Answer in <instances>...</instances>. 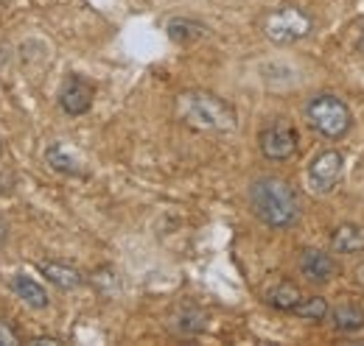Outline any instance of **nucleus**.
<instances>
[{"mask_svg": "<svg viewBox=\"0 0 364 346\" xmlns=\"http://www.w3.org/2000/svg\"><path fill=\"white\" fill-rule=\"evenodd\" d=\"M311 17L294 6H280V9H272L269 14H264L261 20V31L264 37L274 45H294L300 43L303 37L311 34Z\"/></svg>", "mask_w": 364, "mask_h": 346, "instance_id": "nucleus-4", "label": "nucleus"}, {"mask_svg": "<svg viewBox=\"0 0 364 346\" xmlns=\"http://www.w3.org/2000/svg\"><path fill=\"white\" fill-rule=\"evenodd\" d=\"M0 157H3V140H0Z\"/></svg>", "mask_w": 364, "mask_h": 346, "instance_id": "nucleus-22", "label": "nucleus"}, {"mask_svg": "<svg viewBox=\"0 0 364 346\" xmlns=\"http://www.w3.org/2000/svg\"><path fill=\"white\" fill-rule=\"evenodd\" d=\"M20 335L14 327H9V321H0V346H17Z\"/></svg>", "mask_w": 364, "mask_h": 346, "instance_id": "nucleus-18", "label": "nucleus"}, {"mask_svg": "<svg viewBox=\"0 0 364 346\" xmlns=\"http://www.w3.org/2000/svg\"><path fill=\"white\" fill-rule=\"evenodd\" d=\"M40 271H43V277H48V282H53L62 291H73L85 279L73 265H65V262H40Z\"/></svg>", "mask_w": 364, "mask_h": 346, "instance_id": "nucleus-13", "label": "nucleus"}, {"mask_svg": "<svg viewBox=\"0 0 364 346\" xmlns=\"http://www.w3.org/2000/svg\"><path fill=\"white\" fill-rule=\"evenodd\" d=\"M177 118L185 126L196 131H219L228 134L238 126V115L225 98L205 92V89H188L177 95Z\"/></svg>", "mask_w": 364, "mask_h": 346, "instance_id": "nucleus-2", "label": "nucleus"}, {"mask_svg": "<svg viewBox=\"0 0 364 346\" xmlns=\"http://www.w3.org/2000/svg\"><path fill=\"white\" fill-rule=\"evenodd\" d=\"M250 204H252V213L272 229H289L300 218V199L294 187L277 176H264L252 182Z\"/></svg>", "mask_w": 364, "mask_h": 346, "instance_id": "nucleus-1", "label": "nucleus"}, {"mask_svg": "<svg viewBox=\"0 0 364 346\" xmlns=\"http://www.w3.org/2000/svg\"><path fill=\"white\" fill-rule=\"evenodd\" d=\"M331 249L336 255H359V252H364V226L342 223L331 238Z\"/></svg>", "mask_w": 364, "mask_h": 346, "instance_id": "nucleus-9", "label": "nucleus"}, {"mask_svg": "<svg viewBox=\"0 0 364 346\" xmlns=\"http://www.w3.org/2000/svg\"><path fill=\"white\" fill-rule=\"evenodd\" d=\"M166 31H168V40L177 45H191L205 37V26L196 23V20H188V17H174V20H168V23H166Z\"/></svg>", "mask_w": 364, "mask_h": 346, "instance_id": "nucleus-14", "label": "nucleus"}, {"mask_svg": "<svg viewBox=\"0 0 364 346\" xmlns=\"http://www.w3.org/2000/svg\"><path fill=\"white\" fill-rule=\"evenodd\" d=\"M46 162H48V168H53L56 173H65V176H85L82 162L68 151L65 143H50V145H48Z\"/></svg>", "mask_w": 364, "mask_h": 346, "instance_id": "nucleus-11", "label": "nucleus"}, {"mask_svg": "<svg viewBox=\"0 0 364 346\" xmlns=\"http://www.w3.org/2000/svg\"><path fill=\"white\" fill-rule=\"evenodd\" d=\"M205 327H208V316L196 304H182L171 318V330L180 335H199Z\"/></svg>", "mask_w": 364, "mask_h": 346, "instance_id": "nucleus-10", "label": "nucleus"}, {"mask_svg": "<svg viewBox=\"0 0 364 346\" xmlns=\"http://www.w3.org/2000/svg\"><path fill=\"white\" fill-rule=\"evenodd\" d=\"M342 173H345L342 154L336 148H325V151H319L317 157L311 160V165H309V187L314 193H331L342 182Z\"/></svg>", "mask_w": 364, "mask_h": 346, "instance_id": "nucleus-6", "label": "nucleus"}, {"mask_svg": "<svg viewBox=\"0 0 364 346\" xmlns=\"http://www.w3.org/2000/svg\"><path fill=\"white\" fill-rule=\"evenodd\" d=\"M294 316L306 318V321H322L328 316V302L322 296H311V299H300V304L291 310Z\"/></svg>", "mask_w": 364, "mask_h": 346, "instance_id": "nucleus-17", "label": "nucleus"}, {"mask_svg": "<svg viewBox=\"0 0 364 346\" xmlns=\"http://www.w3.org/2000/svg\"><path fill=\"white\" fill-rule=\"evenodd\" d=\"M92 98H95V89H92L90 82L82 79V76H68L62 89H59V106H62L68 115H73V118L90 112Z\"/></svg>", "mask_w": 364, "mask_h": 346, "instance_id": "nucleus-7", "label": "nucleus"}, {"mask_svg": "<svg viewBox=\"0 0 364 346\" xmlns=\"http://www.w3.org/2000/svg\"><path fill=\"white\" fill-rule=\"evenodd\" d=\"M34 344H43V346H48V344H62V341H56V338H37Z\"/></svg>", "mask_w": 364, "mask_h": 346, "instance_id": "nucleus-20", "label": "nucleus"}, {"mask_svg": "<svg viewBox=\"0 0 364 346\" xmlns=\"http://www.w3.org/2000/svg\"><path fill=\"white\" fill-rule=\"evenodd\" d=\"M356 48L364 53V26H362V31H359V43H356Z\"/></svg>", "mask_w": 364, "mask_h": 346, "instance_id": "nucleus-21", "label": "nucleus"}, {"mask_svg": "<svg viewBox=\"0 0 364 346\" xmlns=\"http://www.w3.org/2000/svg\"><path fill=\"white\" fill-rule=\"evenodd\" d=\"M331 318H333V327L339 333H356V330L364 327V310L353 302H345L339 304V307H333Z\"/></svg>", "mask_w": 364, "mask_h": 346, "instance_id": "nucleus-15", "label": "nucleus"}, {"mask_svg": "<svg viewBox=\"0 0 364 346\" xmlns=\"http://www.w3.org/2000/svg\"><path fill=\"white\" fill-rule=\"evenodd\" d=\"M300 274L311 282H331L336 277V262L319 249H306L300 255Z\"/></svg>", "mask_w": 364, "mask_h": 346, "instance_id": "nucleus-8", "label": "nucleus"}, {"mask_svg": "<svg viewBox=\"0 0 364 346\" xmlns=\"http://www.w3.org/2000/svg\"><path fill=\"white\" fill-rule=\"evenodd\" d=\"M297 129L286 121V118H274L272 123H267L261 134H258V145H261V154L272 162H286L294 157L297 151Z\"/></svg>", "mask_w": 364, "mask_h": 346, "instance_id": "nucleus-5", "label": "nucleus"}, {"mask_svg": "<svg viewBox=\"0 0 364 346\" xmlns=\"http://www.w3.org/2000/svg\"><path fill=\"white\" fill-rule=\"evenodd\" d=\"M303 299V294H300V288L297 285H291V282H280L277 288L269 291V296H267V302L272 304L274 310H283V313H291L297 304Z\"/></svg>", "mask_w": 364, "mask_h": 346, "instance_id": "nucleus-16", "label": "nucleus"}, {"mask_svg": "<svg viewBox=\"0 0 364 346\" xmlns=\"http://www.w3.org/2000/svg\"><path fill=\"white\" fill-rule=\"evenodd\" d=\"M306 118H309V126L317 131V134H322L325 140H339V137H345L350 131V126H353L350 106L342 98L328 95V92L314 95L309 101Z\"/></svg>", "mask_w": 364, "mask_h": 346, "instance_id": "nucleus-3", "label": "nucleus"}, {"mask_svg": "<svg viewBox=\"0 0 364 346\" xmlns=\"http://www.w3.org/2000/svg\"><path fill=\"white\" fill-rule=\"evenodd\" d=\"M11 291H14V294H17L23 302L28 304V307H34V310H43V307H48L46 288H43L37 279L26 277V274H17V277L11 279Z\"/></svg>", "mask_w": 364, "mask_h": 346, "instance_id": "nucleus-12", "label": "nucleus"}, {"mask_svg": "<svg viewBox=\"0 0 364 346\" xmlns=\"http://www.w3.org/2000/svg\"><path fill=\"white\" fill-rule=\"evenodd\" d=\"M353 279H356V282H359V285L364 288V262H359V265H356V271H353Z\"/></svg>", "mask_w": 364, "mask_h": 346, "instance_id": "nucleus-19", "label": "nucleus"}]
</instances>
